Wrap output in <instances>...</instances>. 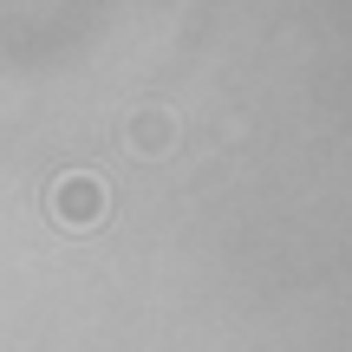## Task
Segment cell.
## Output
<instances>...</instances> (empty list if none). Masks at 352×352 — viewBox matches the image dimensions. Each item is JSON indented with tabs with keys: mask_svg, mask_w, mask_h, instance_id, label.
Returning <instances> with one entry per match:
<instances>
[{
	"mask_svg": "<svg viewBox=\"0 0 352 352\" xmlns=\"http://www.w3.org/2000/svg\"><path fill=\"white\" fill-rule=\"evenodd\" d=\"M52 209H59V222H98V215H104L98 176H65L59 196H52Z\"/></svg>",
	"mask_w": 352,
	"mask_h": 352,
	"instance_id": "obj_1",
	"label": "cell"
}]
</instances>
